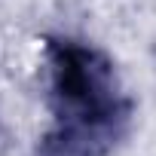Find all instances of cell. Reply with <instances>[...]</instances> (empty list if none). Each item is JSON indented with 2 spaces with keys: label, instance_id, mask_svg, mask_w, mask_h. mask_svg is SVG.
Wrapping results in <instances>:
<instances>
[{
  "label": "cell",
  "instance_id": "6da1fadb",
  "mask_svg": "<svg viewBox=\"0 0 156 156\" xmlns=\"http://www.w3.org/2000/svg\"><path fill=\"white\" fill-rule=\"evenodd\" d=\"M52 110L37 156H107L129 119L110 61L83 43L52 46Z\"/></svg>",
  "mask_w": 156,
  "mask_h": 156
}]
</instances>
